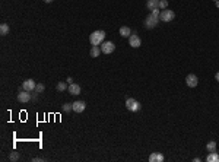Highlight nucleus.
Segmentation results:
<instances>
[{
  "label": "nucleus",
  "instance_id": "nucleus-1",
  "mask_svg": "<svg viewBox=\"0 0 219 162\" xmlns=\"http://www.w3.org/2000/svg\"><path fill=\"white\" fill-rule=\"evenodd\" d=\"M104 38H105V32L104 31H95V32L91 34L89 43H91V45H101L104 43Z\"/></svg>",
  "mask_w": 219,
  "mask_h": 162
},
{
  "label": "nucleus",
  "instance_id": "nucleus-2",
  "mask_svg": "<svg viewBox=\"0 0 219 162\" xmlns=\"http://www.w3.org/2000/svg\"><path fill=\"white\" fill-rule=\"evenodd\" d=\"M140 102L139 101H136L134 98H127L126 99V108L129 110V111H131V112H136V111H139L140 110Z\"/></svg>",
  "mask_w": 219,
  "mask_h": 162
},
{
  "label": "nucleus",
  "instance_id": "nucleus-3",
  "mask_svg": "<svg viewBox=\"0 0 219 162\" xmlns=\"http://www.w3.org/2000/svg\"><path fill=\"white\" fill-rule=\"evenodd\" d=\"M175 18V13L171 9H162L159 13V19L162 22H171Z\"/></svg>",
  "mask_w": 219,
  "mask_h": 162
},
{
  "label": "nucleus",
  "instance_id": "nucleus-4",
  "mask_svg": "<svg viewBox=\"0 0 219 162\" xmlns=\"http://www.w3.org/2000/svg\"><path fill=\"white\" fill-rule=\"evenodd\" d=\"M159 21H161L159 16H153L152 13H151V15L145 19V26H146L148 29H152V28H155V26L159 23Z\"/></svg>",
  "mask_w": 219,
  "mask_h": 162
},
{
  "label": "nucleus",
  "instance_id": "nucleus-5",
  "mask_svg": "<svg viewBox=\"0 0 219 162\" xmlns=\"http://www.w3.org/2000/svg\"><path fill=\"white\" fill-rule=\"evenodd\" d=\"M129 44H130V47H133V48H139V47H140L142 40H140V37L137 35V32H131V35L129 37Z\"/></svg>",
  "mask_w": 219,
  "mask_h": 162
},
{
  "label": "nucleus",
  "instance_id": "nucleus-6",
  "mask_svg": "<svg viewBox=\"0 0 219 162\" xmlns=\"http://www.w3.org/2000/svg\"><path fill=\"white\" fill-rule=\"evenodd\" d=\"M114 50H116V45H114V43H111V41H104V43L101 44V51L104 54H111Z\"/></svg>",
  "mask_w": 219,
  "mask_h": 162
},
{
  "label": "nucleus",
  "instance_id": "nucleus-7",
  "mask_svg": "<svg viewBox=\"0 0 219 162\" xmlns=\"http://www.w3.org/2000/svg\"><path fill=\"white\" fill-rule=\"evenodd\" d=\"M35 88H37V83H35V80H32V79H26V80L22 82V89H23V91L34 92Z\"/></svg>",
  "mask_w": 219,
  "mask_h": 162
},
{
  "label": "nucleus",
  "instance_id": "nucleus-8",
  "mask_svg": "<svg viewBox=\"0 0 219 162\" xmlns=\"http://www.w3.org/2000/svg\"><path fill=\"white\" fill-rule=\"evenodd\" d=\"M18 101H19V102H23V104H25V102H29V101H31V92L22 89L21 92L18 94Z\"/></svg>",
  "mask_w": 219,
  "mask_h": 162
},
{
  "label": "nucleus",
  "instance_id": "nucleus-9",
  "mask_svg": "<svg viewBox=\"0 0 219 162\" xmlns=\"http://www.w3.org/2000/svg\"><path fill=\"white\" fill-rule=\"evenodd\" d=\"M73 104V111L75 112H83L85 111V108H86V104H85V101H75V102H72Z\"/></svg>",
  "mask_w": 219,
  "mask_h": 162
},
{
  "label": "nucleus",
  "instance_id": "nucleus-10",
  "mask_svg": "<svg viewBox=\"0 0 219 162\" xmlns=\"http://www.w3.org/2000/svg\"><path fill=\"white\" fill-rule=\"evenodd\" d=\"M186 83H187V86L196 88V86H197V83H199V79H197V76H196V75H188V76L186 77Z\"/></svg>",
  "mask_w": 219,
  "mask_h": 162
},
{
  "label": "nucleus",
  "instance_id": "nucleus-11",
  "mask_svg": "<svg viewBox=\"0 0 219 162\" xmlns=\"http://www.w3.org/2000/svg\"><path fill=\"white\" fill-rule=\"evenodd\" d=\"M67 91H69L70 95H79V94H80V86H79L77 83H70Z\"/></svg>",
  "mask_w": 219,
  "mask_h": 162
},
{
  "label": "nucleus",
  "instance_id": "nucleus-12",
  "mask_svg": "<svg viewBox=\"0 0 219 162\" xmlns=\"http://www.w3.org/2000/svg\"><path fill=\"white\" fill-rule=\"evenodd\" d=\"M149 161L151 162H162L164 161V155L162 153H156V152H153L149 155Z\"/></svg>",
  "mask_w": 219,
  "mask_h": 162
},
{
  "label": "nucleus",
  "instance_id": "nucleus-13",
  "mask_svg": "<svg viewBox=\"0 0 219 162\" xmlns=\"http://www.w3.org/2000/svg\"><path fill=\"white\" fill-rule=\"evenodd\" d=\"M146 8H148L149 10H153V9L159 8V0H148V2H146Z\"/></svg>",
  "mask_w": 219,
  "mask_h": 162
},
{
  "label": "nucleus",
  "instance_id": "nucleus-14",
  "mask_svg": "<svg viewBox=\"0 0 219 162\" xmlns=\"http://www.w3.org/2000/svg\"><path fill=\"white\" fill-rule=\"evenodd\" d=\"M206 161L208 162H219V155L216 152H209L208 156H206Z\"/></svg>",
  "mask_w": 219,
  "mask_h": 162
},
{
  "label": "nucleus",
  "instance_id": "nucleus-15",
  "mask_svg": "<svg viewBox=\"0 0 219 162\" xmlns=\"http://www.w3.org/2000/svg\"><path fill=\"white\" fill-rule=\"evenodd\" d=\"M101 53L102 51H101V47L99 45H92L91 47V57H98Z\"/></svg>",
  "mask_w": 219,
  "mask_h": 162
},
{
  "label": "nucleus",
  "instance_id": "nucleus-16",
  "mask_svg": "<svg viewBox=\"0 0 219 162\" xmlns=\"http://www.w3.org/2000/svg\"><path fill=\"white\" fill-rule=\"evenodd\" d=\"M120 35L121 37H124V38H126V37L129 38V37L131 35V29L129 28V26H121L120 28Z\"/></svg>",
  "mask_w": 219,
  "mask_h": 162
},
{
  "label": "nucleus",
  "instance_id": "nucleus-17",
  "mask_svg": "<svg viewBox=\"0 0 219 162\" xmlns=\"http://www.w3.org/2000/svg\"><path fill=\"white\" fill-rule=\"evenodd\" d=\"M206 151L208 152H216V142L212 140L206 145Z\"/></svg>",
  "mask_w": 219,
  "mask_h": 162
},
{
  "label": "nucleus",
  "instance_id": "nucleus-18",
  "mask_svg": "<svg viewBox=\"0 0 219 162\" xmlns=\"http://www.w3.org/2000/svg\"><path fill=\"white\" fill-rule=\"evenodd\" d=\"M69 86H67V82H58L57 83V91L58 92H63V91H67Z\"/></svg>",
  "mask_w": 219,
  "mask_h": 162
},
{
  "label": "nucleus",
  "instance_id": "nucleus-19",
  "mask_svg": "<svg viewBox=\"0 0 219 162\" xmlns=\"http://www.w3.org/2000/svg\"><path fill=\"white\" fill-rule=\"evenodd\" d=\"M0 34L2 35H8L9 34V25L8 23H2L0 25Z\"/></svg>",
  "mask_w": 219,
  "mask_h": 162
},
{
  "label": "nucleus",
  "instance_id": "nucleus-20",
  "mask_svg": "<svg viewBox=\"0 0 219 162\" xmlns=\"http://www.w3.org/2000/svg\"><path fill=\"white\" fill-rule=\"evenodd\" d=\"M19 159V153L16 151H13L10 153V156H9V161H12V162H15V161H18Z\"/></svg>",
  "mask_w": 219,
  "mask_h": 162
},
{
  "label": "nucleus",
  "instance_id": "nucleus-21",
  "mask_svg": "<svg viewBox=\"0 0 219 162\" xmlns=\"http://www.w3.org/2000/svg\"><path fill=\"white\" fill-rule=\"evenodd\" d=\"M44 83H37V88H35V91H34V92H37V94H41V92H43L44 91Z\"/></svg>",
  "mask_w": 219,
  "mask_h": 162
},
{
  "label": "nucleus",
  "instance_id": "nucleus-22",
  "mask_svg": "<svg viewBox=\"0 0 219 162\" xmlns=\"http://www.w3.org/2000/svg\"><path fill=\"white\" fill-rule=\"evenodd\" d=\"M72 110H73V104H69V102H67V104L63 105V111H64V112H69V111H72Z\"/></svg>",
  "mask_w": 219,
  "mask_h": 162
},
{
  "label": "nucleus",
  "instance_id": "nucleus-23",
  "mask_svg": "<svg viewBox=\"0 0 219 162\" xmlns=\"http://www.w3.org/2000/svg\"><path fill=\"white\" fill-rule=\"evenodd\" d=\"M168 8V0H159V9H166Z\"/></svg>",
  "mask_w": 219,
  "mask_h": 162
},
{
  "label": "nucleus",
  "instance_id": "nucleus-24",
  "mask_svg": "<svg viewBox=\"0 0 219 162\" xmlns=\"http://www.w3.org/2000/svg\"><path fill=\"white\" fill-rule=\"evenodd\" d=\"M152 12V15L153 16H159V13H161V10H159V8H156V9H153V10H151Z\"/></svg>",
  "mask_w": 219,
  "mask_h": 162
},
{
  "label": "nucleus",
  "instance_id": "nucleus-25",
  "mask_svg": "<svg viewBox=\"0 0 219 162\" xmlns=\"http://www.w3.org/2000/svg\"><path fill=\"white\" fill-rule=\"evenodd\" d=\"M66 82L70 85V83H73V79H72V77H67V80H66Z\"/></svg>",
  "mask_w": 219,
  "mask_h": 162
},
{
  "label": "nucleus",
  "instance_id": "nucleus-26",
  "mask_svg": "<svg viewBox=\"0 0 219 162\" xmlns=\"http://www.w3.org/2000/svg\"><path fill=\"white\" fill-rule=\"evenodd\" d=\"M32 161L34 162H40V161H44V159H43V158H34Z\"/></svg>",
  "mask_w": 219,
  "mask_h": 162
},
{
  "label": "nucleus",
  "instance_id": "nucleus-27",
  "mask_svg": "<svg viewBox=\"0 0 219 162\" xmlns=\"http://www.w3.org/2000/svg\"><path fill=\"white\" fill-rule=\"evenodd\" d=\"M215 79H216V80H218V82H219V72H218V73H216V75H215Z\"/></svg>",
  "mask_w": 219,
  "mask_h": 162
},
{
  "label": "nucleus",
  "instance_id": "nucleus-28",
  "mask_svg": "<svg viewBox=\"0 0 219 162\" xmlns=\"http://www.w3.org/2000/svg\"><path fill=\"white\" fill-rule=\"evenodd\" d=\"M44 2H45V3H51L53 0H44Z\"/></svg>",
  "mask_w": 219,
  "mask_h": 162
},
{
  "label": "nucleus",
  "instance_id": "nucleus-29",
  "mask_svg": "<svg viewBox=\"0 0 219 162\" xmlns=\"http://www.w3.org/2000/svg\"><path fill=\"white\" fill-rule=\"evenodd\" d=\"M215 3H216V6H218V8H219V0H218V2H215Z\"/></svg>",
  "mask_w": 219,
  "mask_h": 162
},
{
  "label": "nucleus",
  "instance_id": "nucleus-30",
  "mask_svg": "<svg viewBox=\"0 0 219 162\" xmlns=\"http://www.w3.org/2000/svg\"><path fill=\"white\" fill-rule=\"evenodd\" d=\"M213 2H218V0H213Z\"/></svg>",
  "mask_w": 219,
  "mask_h": 162
}]
</instances>
